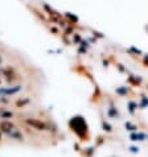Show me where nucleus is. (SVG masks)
Returning <instances> with one entry per match:
<instances>
[{"mask_svg":"<svg viewBox=\"0 0 148 157\" xmlns=\"http://www.w3.org/2000/svg\"><path fill=\"white\" fill-rule=\"evenodd\" d=\"M25 123H27L29 127H32L34 129H37V131H48L50 127H49V124H46L45 121H41V120H38V119H25Z\"/></svg>","mask_w":148,"mask_h":157,"instance_id":"obj_1","label":"nucleus"},{"mask_svg":"<svg viewBox=\"0 0 148 157\" xmlns=\"http://www.w3.org/2000/svg\"><path fill=\"white\" fill-rule=\"evenodd\" d=\"M21 90V86H14V87H2L0 89V95L2 97H8V95H15Z\"/></svg>","mask_w":148,"mask_h":157,"instance_id":"obj_2","label":"nucleus"},{"mask_svg":"<svg viewBox=\"0 0 148 157\" xmlns=\"http://www.w3.org/2000/svg\"><path fill=\"white\" fill-rule=\"evenodd\" d=\"M14 128H16V127H15V124L12 123L11 120H3V121H0V132L10 133Z\"/></svg>","mask_w":148,"mask_h":157,"instance_id":"obj_3","label":"nucleus"},{"mask_svg":"<svg viewBox=\"0 0 148 157\" xmlns=\"http://www.w3.org/2000/svg\"><path fill=\"white\" fill-rule=\"evenodd\" d=\"M7 136L12 139V140H17V141H23V133H21V131L20 129H17V128H14L11 131L10 133H7Z\"/></svg>","mask_w":148,"mask_h":157,"instance_id":"obj_4","label":"nucleus"},{"mask_svg":"<svg viewBox=\"0 0 148 157\" xmlns=\"http://www.w3.org/2000/svg\"><path fill=\"white\" fill-rule=\"evenodd\" d=\"M14 116V112L7 111V110H0V119H10V117Z\"/></svg>","mask_w":148,"mask_h":157,"instance_id":"obj_5","label":"nucleus"},{"mask_svg":"<svg viewBox=\"0 0 148 157\" xmlns=\"http://www.w3.org/2000/svg\"><path fill=\"white\" fill-rule=\"evenodd\" d=\"M27 103H29V99H28V98H27V99H23V100H21V99L17 100L16 104H17V106H21V107H23V106H25Z\"/></svg>","mask_w":148,"mask_h":157,"instance_id":"obj_6","label":"nucleus"},{"mask_svg":"<svg viewBox=\"0 0 148 157\" xmlns=\"http://www.w3.org/2000/svg\"><path fill=\"white\" fill-rule=\"evenodd\" d=\"M2 62H3V57L0 56V65H2Z\"/></svg>","mask_w":148,"mask_h":157,"instance_id":"obj_7","label":"nucleus"},{"mask_svg":"<svg viewBox=\"0 0 148 157\" xmlns=\"http://www.w3.org/2000/svg\"><path fill=\"white\" fill-rule=\"evenodd\" d=\"M0 140H2V133H0Z\"/></svg>","mask_w":148,"mask_h":157,"instance_id":"obj_8","label":"nucleus"},{"mask_svg":"<svg viewBox=\"0 0 148 157\" xmlns=\"http://www.w3.org/2000/svg\"><path fill=\"white\" fill-rule=\"evenodd\" d=\"M0 98H2V95H0Z\"/></svg>","mask_w":148,"mask_h":157,"instance_id":"obj_9","label":"nucleus"}]
</instances>
